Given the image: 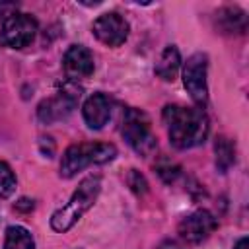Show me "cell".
<instances>
[{"label":"cell","instance_id":"7","mask_svg":"<svg viewBox=\"0 0 249 249\" xmlns=\"http://www.w3.org/2000/svg\"><path fill=\"white\" fill-rule=\"evenodd\" d=\"M80 99V89L76 86H72V82L60 86L53 97H47L39 103L37 107V117L43 123H54L64 119L78 103Z\"/></svg>","mask_w":249,"mask_h":249},{"label":"cell","instance_id":"4","mask_svg":"<svg viewBox=\"0 0 249 249\" xmlns=\"http://www.w3.org/2000/svg\"><path fill=\"white\" fill-rule=\"evenodd\" d=\"M121 134L126 140V144L140 156H150L158 146L156 136L150 128L148 117L138 109H126L124 111Z\"/></svg>","mask_w":249,"mask_h":249},{"label":"cell","instance_id":"1","mask_svg":"<svg viewBox=\"0 0 249 249\" xmlns=\"http://www.w3.org/2000/svg\"><path fill=\"white\" fill-rule=\"evenodd\" d=\"M163 121L167 124L169 142L179 150H189L202 144L210 130L208 117L200 107L165 105Z\"/></svg>","mask_w":249,"mask_h":249},{"label":"cell","instance_id":"11","mask_svg":"<svg viewBox=\"0 0 249 249\" xmlns=\"http://www.w3.org/2000/svg\"><path fill=\"white\" fill-rule=\"evenodd\" d=\"M82 115L89 128H103L111 119V99L105 93L89 95L82 107Z\"/></svg>","mask_w":249,"mask_h":249},{"label":"cell","instance_id":"20","mask_svg":"<svg viewBox=\"0 0 249 249\" xmlns=\"http://www.w3.org/2000/svg\"><path fill=\"white\" fill-rule=\"evenodd\" d=\"M233 249H249V239H247V237H241V239L235 243Z\"/></svg>","mask_w":249,"mask_h":249},{"label":"cell","instance_id":"2","mask_svg":"<svg viewBox=\"0 0 249 249\" xmlns=\"http://www.w3.org/2000/svg\"><path fill=\"white\" fill-rule=\"evenodd\" d=\"M99 191H101L99 175H88L86 179H82L78 189L72 193L70 200L58 210H54V214L51 216V228L58 233H64L70 228H74V224L93 206V202L99 196Z\"/></svg>","mask_w":249,"mask_h":249},{"label":"cell","instance_id":"19","mask_svg":"<svg viewBox=\"0 0 249 249\" xmlns=\"http://www.w3.org/2000/svg\"><path fill=\"white\" fill-rule=\"evenodd\" d=\"M160 249H185V247L181 243H177V241H163L160 245Z\"/></svg>","mask_w":249,"mask_h":249},{"label":"cell","instance_id":"16","mask_svg":"<svg viewBox=\"0 0 249 249\" xmlns=\"http://www.w3.org/2000/svg\"><path fill=\"white\" fill-rule=\"evenodd\" d=\"M14 191H16V175L12 167L0 160V198L12 196Z\"/></svg>","mask_w":249,"mask_h":249},{"label":"cell","instance_id":"13","mask_svg":"<svg viewBox=\"0 0 249 249\" xmlns=\"http://www.w3.org/2000/svg\"><path fill=\"white\" fill-rule=\"evenodd\" d=\"M179 68H181V54H179L177 47L169 45V47H165L161 51V54H160V58H158V62L154 66V72L161 80L173 82L175 76H177V72H179Z\"/></svg>","mask_w":249,"mask_h":249},{"label":"cell","instance_id":"17","mask_svg":"<svg viewBox=\"0 0 249 249\" xmlns=\"http://www.w3.org/2000/svg\"><path fill=\"white\" fill-rule=\"evenodd\" d=\"M156 171H158V175L165 181V183H173L179 175H181V167L177 165V163H173V161H161V163H158L156 165Z\"/></svg>","mask_w":249,"mask_h":249},{"label":"cell","instance_id":"12","mask_svg":"<svg viewBox=\"0 0 249 249\" xmlns=\"http://www.w3.org/2000/svg\"><path fill=\"white\" fill-rule=\"evenodd\" d=\"M216 27L220 33L228 35H241L247 29V16L239 8H222L216 14Z\"/></svg>","mask_w":249,"mask_h":249},{"label":"cell","instance_id":"10","mask_svg":"<svg viewBox=\"0 0 249 249\" xmlns=\"http://www.w3.org/2000/svg\"><path fill=\"white\" fill-rule=\"evenodd\" d=\"M62 68H64V74L68 76L70 82L89 78V76L93 74V68H95V64H93V54H91L89 49H86L84 45H72V47L64 53Z\"/></svg>","mask_w":249,"mask_h":249},{"label":"cell","instance_id":"18","mask_svg":"<svg viewBox=\"0 0 249 249\" xmlns=\"http://www.w3.org/2000/svg\"><path fill=\"white\" fill-rule=\"evenodd\" d=\"M128 185H130V189L136 195H144L148 191V183H146L144 175L140 171H136V169H130V173H128Z\"/></svg>","mask_w":249,"mask_h":249},{"label":"cell","instance_id":"8","mask_svg":"<svg viewBox=\"0 0 249 249\" xmlns=\"http://www.w3.org/2000/svg\"><path fill=\"white\" fill-rule=\"evenodd\" d=\"M91 31L93 35L107 47H119L126 41L128 37V21L117 14V12H107V14H101L93 25H91Z\"/></svg>","mask_w":249,"mask_h":249},{"label":"cell","instance_id":"15","mask_svg":"<svg viewBox=\"0 0 249 249\" xmlns=\"http://www.w3.org/2000/svg\"><path fill=\"white\" fill-rule=\"evenodd\" d=\"M214 154H216V167L222 173H226L235 163V146L226 136H218L216 138V142H214Z\"/></svg>","mask_w":249,"mask_h":249},{"label":"cell","instance_id":"5","mask_svg":"<svg viewBox=\"0 0 249 249\" xmlns=\"http://www.w3.org/2000/svg\"><path fill=\"white\" fill-rule=\"evenodd\" d=\"M37 35V21L29 14H8L0 27V43L8 49H23Z\"/></svg>","mask_w":249,"mask_h":249},{"label":"cell","instance_id":"6","mask_svg":"<svg viewBox=\"0 0 249 249\" xmlns=\"http://www.w3.org/2000/svg\"><path fill=\"white\" fill-rule=\"evenodd\" d=\"M206 72H208V56L204 53L191 54L183 66V86H185L187 93L191 95V99L200 109L208 103Z\"/></svg>","mask_w":249,"mask_h":249},{"label":"cell","instance_id":"9","mask_svg":"<svg viewBox=\"0 0 249 249\" xmlns=\"http://www.w3.org/2000/svg\"><path fill=\"white\" fill-rule=\"evenodd\" d=\"M216 226L218 222L208 210H196L179 222V235L189 243H200L216 230Z\"/></svg>","mask_w":249,"mask_h":249},{"label":"cell","instance_id":"3","mask_svg":"<svg viewBox=\"0 0 249 249\" xmlns=\"http://www.w3.org/2000/svg\"><path fill=\"white\" fill-rule=\"evenodd\" d=\"M117 156L115 144L109 142H80L64 150L60 160V177L70 179L78 171L89 165H101L113 161Z\"/></svg>","mask_w":249,"mask_h":249},{"label":"cell","instance_id":"14","mask_svg":"<svg viewBox=\"0 0 249 249\" xmlns=\"http://www.w3.org/2000/svg\"><path fill=\"white\" fill-rule=\"evenodd\" d=\"M4 249H35L33 235L23 226H8L4 237Z\"/></svg>","mask_w":249,"mask_h":249}]
</instances>
